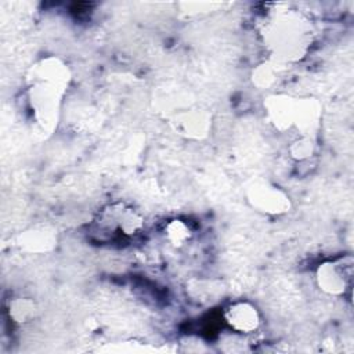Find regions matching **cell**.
I'll list each match as a JSON object with an SVG mask.
<instances>
[{"mask_svg": "<svg viewBox=\"0 0 354 354\" xmlns=\"http://www.w3.org/2000/svg\"><path fill=\"white\" fill-rule=\"evenodd\" d=\"M259 33L270 61L277 65L301 61L315 39L310 17L286 3L264 4Z\"/></svg>", "mask_w": 354, "mask_h": 354, "instance_id": "cell-1", "label": "cell"}, {"mask_svg": "<svg viewBox=\"0 0 354 354\" xmlns=\"http://www.w3.org/2000/svg\"><path fill=\"white\" fill-rule=\"evenodd\" d=\"M69 66L55 55L36 61L26 73V101L33 120L43 133L58 123L62 98L71 83Z\"/></svg>", "mask_w": 354, "mask_h": 354, "instance_id": "cell-2", "label": "cell"}, {"mask_svg": "<svg viewBox=\"0 0 354 354\" xmlns=\"http://www.w3.org/2000/svg\"><path fill=\"white\" fill-rule=\"evenodd\" d=\"M93 230L101 241L130 239L144 230V217L133 206L124 202H113L97 213Z\"/></svg>", "mask_w": 354, "mask_h": 354, "instance_id": "cell-3", "label": "cell"}, {"mask_svg": "<svg viewBox=\"0 0 354 354\" xmlns=\"http://www.w3.org/2000/svg\"><path fill=\"white\" fill-rule=\"evenodd\" d=\"M317 286L326 295L342 296L351 290L353 257L344 256L321 263L315 271Z\"/></svg>", "mask_w": 354, "mask_h": 354, "instance_id": "cell-4", "label": "cell"}, {"mask_svg": "<svg viewBox=\"0 0 354 354\" xmlns=\"http://www.w3.org/2000/svg\"><path fill=\"white\" fill-rule=\"evenodd\" d=\"M246 199L253 209L267 214H283L290 209L286 192L264 178H254L249 183Z\"/></svg>", "mask_w": 354, "mask_h": 354, "instance_id": "cell-5", "label": "cell"}, {"mask_svg": "<svg viewBox=\"0 0 354 354\" xmlns=\"http://www.w3.org/2000/svg\"><path fill=\"white\" fill-rule=\"evenodd\" d=\"M225 324L238 333H252L261 324L260 313L254 304L246 300H239L228 304L223 313Z\"/></svg>", "mask_w": 354, "mask_h": 354, "instance_id": "cell-6", "label": "cell"}, {"mask_svg": "<svg viewBox=\"0 0 354 354\" xmlns=\"http://www.w3.org/2000/svg\"><path fill=\"white\" fill-rule=\"evenodd\" d=\"M171 123L180 134L201 138L207 134L212 119L210 115L201 108H185L173 116Z\"/></svg>", "mask_w": 354, "mask_h": 354, "instance_id": "cell-7", "label": "cell"}, {"mask_svg": "<svg viewBox=\"0 0 354 354\" xmlns=\"http://www.w3.org/2000/svg\"><path fill=\"white\" fill-rule=\"evenodd\" d=\"M296 101L297 98H292L289 95H271L264 102L267 116L274 127L279 131H285L295 126L296 120Z\"/></svg>", "mask_w": 354, "mask_h": 354, "instance_id": "cell-8", "label": "cell"}, {"mask_svg": "<svg viewBox=\"0 0 354 354\" xmlns=\"http://www.w3.org/2000/svg\"><path fill=\"white\" fill-rule=\"evenodd\" d=\"M18 245L30 253H46L57 245V235L48 225H33L18 236Z\"/></svg>", "mask_w": 354, "mask_h": 354, "instance_id": "cell-9", "label": "cell"}, {"mask_svg": "<svg viewBox=\"0 0 354 354\" xmlns=\"http://www.w3.org/2000/svg\"><path fill=\"white\" fill-rule=\"evenodd\" d=\"M165 235H166V239L174 245V246H183L185 245L189 239H191V230L189 227L183 221V220H178V218H174V220H170L166 227H165Z\"/></svg>", "mask_w": 354, "mask_h": 354, "instance_id": "cell-10", "label": "cell"}, {"mask_svg": "<svg viewBox=\"0 0 354 354\" xmlns=\"http://www.w3.org/2000/svg\"><path fill=\"white\" fill-rule=\"evenodd\" d=\"M36 306L30 299L26 297H18L10 301L8 306V314L10 318L15 322H26L35 317Z\"/></svg>", "mask_w": 354, "mask_h": 354, "instance_id": "cell-11", "label": "cell"}, {"mask_svg": "<svg viewBox=\"0 0 354 354\" xmlns=\"http://www.w3.org/2000/svg\"><path fill=\"white\" fill-rule=\"evenodd\" d=\"M315 142L311 136H301L300 138L295 140L289 147V153L296 160H304L314 155Z\"/></svg>", "mask_w": 354, "mask_h": 354, "instance_id": "cell-12", "label": "cell"}, {"mask_svg": "<svg viewBox=\"0 0 354 354\" xmlns=\"http://www.w3.org/2000/svg\"><path fill=\"white\" fill-rule=\"evenodd\" d=\"M279 65L268 61L267 64L259 65V68L253 73V82L259 87H268L275 82L277 77V69Z\"/></svg>", "mask_w": 354, "mask_h": 354, "instance_id": "cell-13", "label": "cell"}]
</instances>
